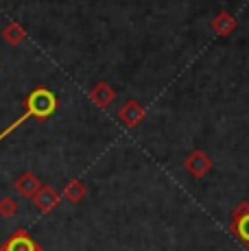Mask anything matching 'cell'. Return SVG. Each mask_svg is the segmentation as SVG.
Returning <instances> with one entry per match:
<instances>
[{"mask_svg": "<svg viewBox=\"0 0 249 251\" xmlns=\"http://www.w3.org/2000/svg\"><path fill=\"white\" fill-rule=\"evenodd\" d=\"M232 231L245 243V247L249 249V203H241L236 210H234Z\"/></svg>", "mask_w": 249, "mask_h": 251, "instance_id": "2", "label": "cell"}, {"mask_svg": "<svg viewBox=\"0 0 249 251\" xmlns=\"http://www.w3.org/2000/svg\"><path fill=\"white\" fill-rule=\"evenodd\" d=\"M121 116H123V120L129 125V127H136V125L140 123V118H142V109L138 107V105L131 103V105H127V107L123 109Z\"/></svg>", "mask_w": 249, "mask_h": 251, "instance_id": "4", "label": "cell"}, {"mask_svg": "<svg viewBox=\"0 0 249 251\" xmlns=\"http://www.w3.org/2000/svg\"><path fill=\"white\" fill-rule=\"evenodd\" d=\"M9 251H33V245H31V240H26V238H22V240H16V238H13Z\"/></svg>", "mask_w": 249, "mask_h": 251, "instance_id": "5", "label": "cell"}, {"mask_svg": "<svg viewBox=\"0 0 249 251\" xmlns=\"http://www.w3.org/2000/svg\"><path fill=\"white\" fill-rule=\"evenodd\" d=\"M210 166H212L210 157L205 155V153H201V151L190 153V155L186 157V162H184V168H186V171H188L193 177H203L205 173L210 171Z\"/></svg>", "mask_w": 249, "mask_h": 251, "instance_id": "3", "label": "cell"}, {"mask_svg": "<svg viewBox=\"0 0 249 251\" xmlns=\"http://www.w3.org/2000/svg\"><path fill=\"white\" fill-rule=\"evenodd\" d=\"M28 105H31V114L40 116V118H46L55 112V96L46 90H37L31 94L28 99Z\"/></svg>", "mask_w": 249, "mask_h": 251, "instance_id": "1", "label": "cell"}]
</instances>
